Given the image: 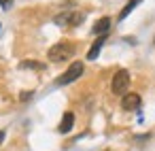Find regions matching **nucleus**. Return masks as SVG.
Segmentation results:
<instances>
[{"mask_svg":"<svg viewBox=\"0 0 155 151\" xmlns=\"http://www.w3.org/2000/svg\"><path fill=\"white\" fill-rule=\"evenodd\" d=\"M108 28H110V17H102V19L96 22V26H94V34L104 36V34L108 32Z\"/></svg>","mask_w":155,"mask_h":151,"instance_id":"obj_7","label":"nucleus"},{"mask_svg":"<svg viewBox=\"0 0 155 151\" xmlns=\"http://www.w3.org/2000/svg\"><path fill=\"white\" fill-rule=\"evenodd\" d=\"M72 126H74V115L68 111V113H64V117H62V123H60V128H58V130H60L62 134H68V132L72 130Z\"/></svg>","mask_w":155,"mask_h":151,"instance_id":"obj_6","label":"nucleus"},{"mask_svg":"<svg viewBox=\"0 0 155 151\" xmlns=\"http://www.w3.org/2000/svg\"><path fill=\"white\" fill-rule=\"evenodd\" d=\"M30 96H32V94H30V92H24V94H21V100H28V98H30Z\"/></svg>","mask_w":155,"mask_h":151,"instance_id":"obj_12","label":"nucleus"},{"mask_svg":"<svg viewBox=\"0 0 155 151\" xmlns=\"http://www.w3.org/2000/svg\"><path fill=\"white\" fill-rule=\"evenodd\" d=\"M140 2H142V0H130V2H127V5L123 7V11L119 13V17H117V19H119V22H123V19H125V17H127V15H130V13H132V11L136 9V7H138Z\"/></svg>","mask_w":155,"mask_h":151,"instance_id":"obj_9","label":"nucleus"},{"mask_svg":"<svg viewBox=\"0 0 155 151\" xmlns=\"http://www.w3.org/2000/svg\"><path fill=\"white\" fill-rule=\"evenodd\" d=\"M110 89L117 96H125L127 89H130V72L127 70H117L113 81H110Z\"/></svg>","mask_w":155,"mask_h":151,"instance_id":"obj_2","label":"nucleus"},{"mask_svg":"<svg viewBox=\"0 0 155 151\" xmlns=\"http://www.w3.org/2000/svg\"><path fill=\"white\" fill-rule=\"evenodd\" d=\"M2 140H5V132H2V130H0V143H2Z\"/></svg>","mask_w":155,"mask_h":151,"instance_id":"obj_13","label":"nucleus"},{"mask_svg":"<svg viewBox=\"0 0 155 151\" xmlns=\"http://www.w3.org/2000/svg\"><path fill=\"white\" fill-rule=\"evenodd\" d=\"M121 106H123L125 111H136V109L140 106V96H138V94H134V92L125 94V96H123V100H121Z\"/></svg>","mask_w":155,"mask_h":151,"instance_id":"obj_5","label":"nucleus"},{"mask_svg":"<svg viewBox=\"0 0 155 151\" xmlns=\"http://www.w3.org/2000/svg\"><path fill=\"white\" fill-rule=\"evenodd\" d=\"M83 75V62H72L70 66H68V70L62 75V77H58V85H68V83H72V81H77L79 77Z\"/></svg>","mask_w":155,"mask_h":151,"instance_id":"obj_3","label":"nucleus"},{"mask_svg":"<svg viewBox=\"0 0 155 151\" xmlns=\"http://www.w3.org/2000/svg\"><path fill=\"white\" fill-rule=\"evenodd\" d=\"M49 60L51 62H64V60H68L70 55H74V45L72 43H58V45H53L51 49H49Z\"/></svg>","mask_w":155,"mask_h":151,"instance_id":"obj_1","label":"nucleus"},{"mask_svg":"<svg viewBox=\"0 0 155 151\" xmlns=\"http://www.w3.org/2000/svg\"><path fill=\"white\" fill-rule=\"evenodd\" d=\"M104 43H106V36H100V39H98V41H96V43L91 45V49H89V53H87V60H96Z\"/></svg>","mask_w":155,"mask_h":151,"instance_id":"obj_8","label":"nucleus"},{"mask_svg":"<svg viewBox=\"0 0 155 151\" xmlns=\"http://www.w3.org/2000/svg\"><path fill=\"white\" fill-rule=\"evenodd\" d=\"M13 5V0H0V7H2V9H9Z\"/></svg>","mask_w":155,"mask_h":151,"instance_id":"obj_11","label":"nucleus"},{"mask_svg":"<svg viewBox=\"0 0 155 151\" xmlns=\"http://www.w3.org/2000/svg\"><path fill=\"white\" fill-rule=\"evenodd\" d=\"M83 22V13H62L55 17L58 26H79Z\"/></svg>","mask_w":155,"mask_h":151,"instance_id":"obj_4","label":"nucleus"},{"mask_svg":"<svg viewBox=\"0 0 155 151\" xmlns=\"http://www.w3.org/2000/svg\"><path fill=\"white\" fill-rule=\"evenodd\" d=\"M19 68H32V70H43V68H45V64H41V62H32V60H26V62H21V64H19Z\"/></svg>","mask_w":155,"mask_h":151,"instance_id":"obj_10","label":"nucleus"}]
</instances>
